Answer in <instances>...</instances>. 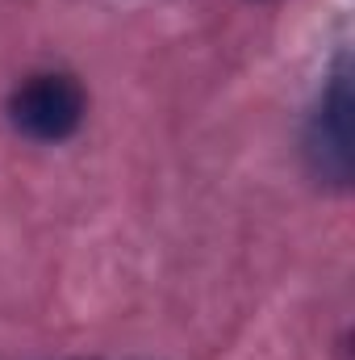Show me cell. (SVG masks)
Returning a JSON list of instances; mask_svg holds the SVG:
<instances>
[{"label":"cell","mask_w":355,"mask_h":360,"mask_svg":"<svg viewBox=\"0 0 355 360\" xmlns=\"http://www.w3.org/2000/svg\"><path fill=\"white\" fill-rule=\"evenodd\" d=\"M305 160L322 184L343 188L351 180V72H347V59H339L330 84L322 89V101L309 117Z\"/></svg>","instance_id":"obj_1"},{"label":"cell","mask_w":355,"mask_h":360,"mask_svg":"<svg viewBox=\"0 0 355 360\" xmlns=\"http://www.w3.org/2000/svg\"><path fill=\"white\" fill-rule=\"evenodd\" d=\"M8 117L21 134H29L38 143H63L84 122V89L72 76H59V72L29 76L13 92Z\"/></svg>","instance_id":"obj_2"}]
</instances>
